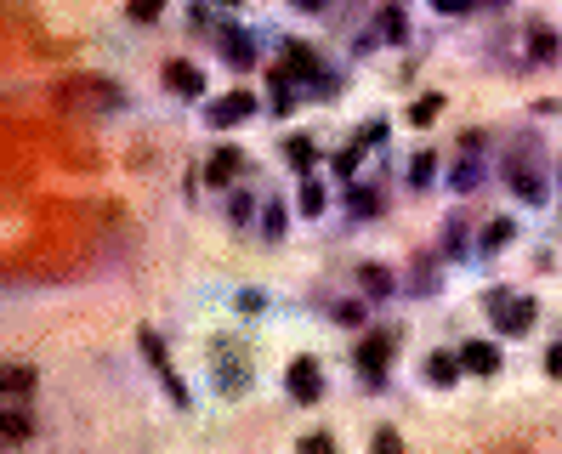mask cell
I'll list each match as a JSON object with an SVG mask.
<instances>
[{"label":"cell","mask_w":562,"mask_h":454,"mask_svg":"<svg viewBox=\"0 0 562 454\" xmlns=\"http://www.w3.org/2000/svg\"><path fill=\"white\" fill-rule=\"evenodd\" d=\"M63 103H86V108H120V86H108V80H69L63 86Z\"/></svg>","instance_id":"cell-1"},{"label":"cell","mask_w":562,"mask_h":454,"mask_svg":"<svg viewBox=\"0 0 562 454\" xmlns=\"http://www.w3.org/2000/svg\"><path fill=\"white\" fill-rule=\"evenodd\" d=\"M489 307H494V324L506 335H528V324H534V301L528 296H489Z\"/></svg>","instance_id":"cell-2"},{"label":"cell","mask_w":562,"mask_h":454,"mask_svg":"<svg viewBox=\"0 0 562 454\" xmlns=\"http://www.w3.org/2000/svg\"><path fill=\"white\" fill-rule=\"evenodd\" d=\"M290 398L296 403H318L324 398V375H318L313 358H296V364H290Z\"/></svg>","instance_id":"cell-3"},{"label":"cell","mask_w":562,"mask_h":454,"mask_svg":"<svg viewBox=\"0 0 562 454\" xmlns=\"http://www.w3.org/2000/svg\"><path fill=\"white\" fill-rule=\"evenodd\" d=\"M250 108H256V103H250L245 91H233V97H222V103H211V108H205V120H211L216 131H228V125L250 120Z\"/></svg>","instance_id":"cell-4"},{"label":"cell","mask_w":562,"mask_h":454,"mask_svg":"<svg viewBox=\"0 0 562 454\" xmlns=\"http://www.w3.org/2000/svg\"><path fill=\"white\" fill-rule=\"evenodd\" d=\"M284 74H301V80H313L324 86V69H318V57L301 46V40H284Z\"/></svg>","instance_id":"cell-5"},{"label":"cell","mask_w":562,"mask_h":454,"mask_svg":"<svg viewBox=\"0 0 562 454\" xmlns=\"http://www.w3.org/2000/svg\"><path fill=\"white\" fill-rule=\"evenodd\" d=\"M392 358V335H369L364 347H358V369H364L369 381H381V364Z\"/></svg>","instance_id":"cell-6"},{"label":"cell","mask_w":562,"mask_h":454,"mask_svg":"<svg viewBox=\"0 0 562 454\" xmlns=\"http://www.w3.org/2000/svg\"><path fill=\"white\" fill-rule=\"evenodd\" d=\"M165 86H171L176 97H199V91H205V74H199L194 63H165Z\"/></svg>","instance_id":"cell-7"},{"label":"cell","mask_w":562,"mask_h":454,"mask_svg":"<svg viewBox=\"0 0 562 454\" xmlns=\"http://www.w3.org/2000/svg\"><path fill=\"white\" fill-rule=\"evenodd\" d=\"M511 188H517V199H528V205H540V199H545L540 171H534L528 159H511Z\"/></svg>","instance_id":"cell-8"},{"label":"cell","mask_w":562,"mask_h":454,"mask_svg":"<svg viewBox=\"0 0 562 454\" xmlns=\"http://www.w3.org/2000/svg\"><path fill=\"white\" fill-rule=\"evenodd\" d=\"M460 358H466V369H472V375H494V369H500V352H494L489 341H472Z\"/></svg>","instance_id":"cell-9"},{"label":"cell","mask_w":562,"mask_h":454,"mask_svg":"<svg viewBox=\"0 0 562 454\" xmlns=\"http://www.w3.org/2000/svg\"><path fill=\"white\" fill-rule=\"evenodd\" d=\"M239 171H245V159L233 154V148H216V154H211V171H205V176H211V182H233Z\"/></svg>","instance_id":"cell-10"},{"label":"cell","mask_w":562,"mask_h":454,"mask_svg":"<svg viewBox=\"0 0 562 454\" xmlns=\"http://www.w3.org/2000/svg\"><path fill=\"white\" fill-rule=\"evenodd\" d=\"M222 57H228L233 69H250V63H256V46H250V40H245V35H233V40H228V46H222Z\"/></svg>","instance_id":"cell-11"},{"label":"cell","mask_w":562,"mask_h":454,"mask_svg":"<svg viewBox=\"0 0 562 454\" xmlns=\"http://www.w3.org/2000/svg\"><path fill=\"white\" fill-rule=\"evenodd\" d=\"M426 375H432V386H449L460 369H455V358H449V352H438V358H426Z\"/></svg>","instance_id":"cell-12"},{"label":"cell","mask_w":562,"mask_h":454,"mask_svg":"<svg viewBox=\"0 0 562 454\" xmlns=\"http://www.w3.org/2000/svg\"><path fill=\"white\" fill-rule=\"evenodd\" d=\"M432 171H438V159H432V154H415V159H409V188H426V182H432Z\"/></svg>","instance_id":"cell-13"},{"label":"cell","mask_w":562,"mask_h":454,"mask_svg":"<svg viewBox=\"0 0 562 454\" xmlns=\"http://www.w3.org/2000/svg\"><path fill=\"white\" fill-rule=\"evenodd\" d=\"M358 279H364V290H369V296H387V290H392L387 267H364V273H358Z\"/></svg>","instance_id":"cell-14"},{"label":"cell","mask_w":562,"mask_h":454,"mask_svg":"<svg viewBox=\"0 0 562 454\" xmlns=\"http://www.w3.org/2000/svg\"><path fill=\"white\" fill-rule=\"evenodd\" d=\"M500 245H511V222H489V233H483V250H500Z\"/></svg>","instance_id":"cell-15"},{"label":"cell","mask_w":562,"mask_h":454,"mask_svg":"<svg viewBox=\"0 0 562 454\" xmlns=\"http://www.w3.org/2000/svg\"><path fill=\"white\" fill-rule=\"evenodd\" d=\"M301 210H307V216H324V188H318V182L301 188Z\"/></svg>","instance_id":"cell-16"},{"label":"cell","mask_w":562,"mask_h":454,"mask_svg":"<svg viewBox=\"0 0 562 454\" xmlns=\"http://www.w3.org/2000/svg\"><path fill=\"white\" fill-rule=\"evenodd\" d=\"M159 6H165V0H131L125 12H131L137 23H154V18H159Z\"/></svg>","instance_id":"cell-17"},{"label":"cell","mask_w":562,"mask_h":454,"mask_svg":"<svg viewBox=\"0 0 562 454\" xmlns=\"http://www.w3.org/2000/svg\"><path fill=\"white\" fill-rule=\"evenodd\" d=\"M534 57H557V35H551V29H534Z\"/></svg>","instance_id":"cell-18"},{"label":"cell","mask_w":562,"mask_h":454,"mask_svg":"<svg viewBox=\"0 0 562 454\" xmlns=\"http://www.w3.org/2000/svg\"><path fill=\"white\" fill-rule=\"evenodd\" d=\"M432 6H438L443 18H466V12H472L477 0H432Z\"/></svg>","instance_id":"cell-19"},{"label":"cell","mask_w":562,"mask_h":454,"mask_svg":"<svg viewBox=\"0 0 562 454\" xmlns=\"http://www.w3.org/2000/svg\"><path fill=\"white\" fill-rule=\"evenodd\" d=\"M290 159H296L301 171H307V165H313V142H307V137H296V142H290Z\"/></svg>","instance_id":"cell-20"},{"label":"cell","mask_w":562,"mask_h":454,"mask_svg":"<svg viewBox=\"0 0 562 454\" xmlns=\"http://www.w3.org/2000/svg\"><path fill=\"white\" fill-rule=\"evenodd\" d=\"M375 205H381V199H375V193H364V188L352 193V216H369V210H375Z\"/></svg>","instance_id":"cell-21"},{"label":"cell","mask_w":562,"mask_h":454,"mask_svg":"<svg viewBox=\"0 0 562 454\" xmlns=\"http://www.w3.org/2000/svg\"><path fill=\"white\" fill-rule=\"evenodd\" d=\"M245 381H250L245 369H222V392H245Z\"/></svg>","instance_id":"cell-22"},{"label":"cell","mask_w":562,"mask_h":454,"mask_svg":"<svg viewBox=\"0 0 562 454\" xmlns=\"http://www.w3.org/2000/svg\"><path fill=\"white\" fill-rule=\"evenodd\" d=\"M284 233V205H267V239H279Z\"/></svg>","instance_id":"cell-23"},{"label":"cell","mask_w":562,"mask_h":454,"mask_svg":"<svg viewBox=\"0 0 562 454\" xmlns=\"http://www.w3.org/2000/svg\"><path fill=\"white\" fill-rule=\"evenodd\" d=\"M6 437H12V443H18V437H29V420L12 415V420H6Z\"/></svg>","instance_id":"cell-24"},{"label":"cell","mask_w":562,"mask_h":454,"mask_svg":"<svg viewBox=\"0 0 562 454\" xmlns=\"http://www.w3.org/2000/svg\"><path fill=\"white\" fill-rule=\"evenodd\" d=\"M545 369H551V375H557V381H562V341H557V347H551V352H545Z\"/></svg>","instance_id":"cell-25"},{"label":"cell","mask_w":562,"mask_h":454,"mask_svg":"<svg viewBox=\"0 0 562 454\" xmlns=\"http://www.w3.org/2000/svg\"><path fill=\"white\" fill-rule=\"evenodd\" d=\"M296 6H301V12H318V6H324V0H296Z\"/></svg>","instance_id":"cell-26"}]
</instances>
